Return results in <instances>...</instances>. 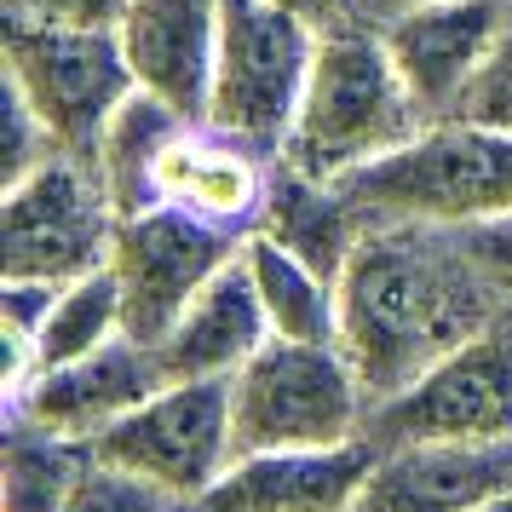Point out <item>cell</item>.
Segmentation results:
<instances>
[{
    "mask_svg": "<svg viewBox=\"0 0 512 512\" xmlns=\"http://www.w3.org/2000/svg\"><path fill=\"white\" fill-rule=\"evenodd\" d=\"M507 317V294L443 225H369L340 271V351L369 392H403L438 357Z\"/></svg>",
    "mask_w": 512,
    "mask_h": 512,
    "instance_id": "1",
    "label": "cell"
},
{
    "mask_svg": "<svg viewBox=\"0 0 512 512\" xmlns=\"http://www.w3.org/2000/svg\"><path fill=\"white\" fill-rule=\"evenodd\" d=\"M420 127H426V110L392 64L380 29L346 18V24H328L317 41L300 116L288 127L277 162L300 167L311 179H346L357 167L403 150Z\"/></svg>",
    "mask_w": 512,
    "mask_h": 512,
    "instance_id": "2",
    "label": "cell"
},
{
    "mask_svg": "<svg viewBox=\"0 0 512 512\" xmlns=\"http://www.w3.org/2000/svg\"><path fill=\"white\" fill-rule=\"evenodd\" d=\"M369 225H443L466 231L512 213V133L466 116L426 121L415 139L334 179Z\"/></svg>",
    "mask_w": 512,
    "mask_h": 512,
    "instance_id": "3",
    "label": "cell"
},
{
    "mask_svg": "<svg viewBox=\"0 0 512 512\" xmlns=\"http://www.w3.org/2000/svg\"><path fill=\"white\" fill-rule=\"evenodd\" d=\"M317 41H323V24H311L305 12L282 6V0H225L213 93L202 121L213 133L277 162L288 127L300 116Z\"/></svg>",
    "mask_w": 512,
    "mask_h": 512,
    "instance_id": "4",
    "label": "cell"
},
{
    "mask_svg": "<svg viewBox=\"0 0 512 512\" xmlns=\"http://www.w3.org/2000/svg\"><path fill=\"white\" fill-rule=\"evenodd\" d=\"M369 392L340 346L282 340L265 346L231 374V443L236 455L259 449H323L363 438Z\"/></svg>",
    "mask_w": 512,
    "mask_h": 512,
    "instance_id": "5",
    "label": "cell"
},
{
    "mask_svg": "<svg viewBox=\"0 0 512 512\" xmlns=\"http://www.w3.org/2000/svg\"><path fill=\"white\" fill-rule=\"evenodd\" d=\"M121 213L98 167L75 150H58L47 162L6 185L0 202V277L35 282H81L104 271L116 254Z\"/></svg>",
    "mask_w": 512,
    "mask_h": 512,
    "instance_id": "6",
    "label": "cell"
},
{
    "mask_svg": "<svg viewBox=\"0 0 512 512\" xmlns=\"http://www.w3.org/2000/svg\"><path fill=\"white\" fill-rule=\"evenodd\" d=\"M6 81L35 104L52 139L93 156L104 121L139 81L127 70L116 29H64V24H18L6 18Z\"/></svg>",
    "mask_w": 512,
    "mask_h": 512,
    "instance_id": "7",
    "label": "cell"
},
{
    "mask_svg": "<svg viewBox=\"0 0 512 512\" xmlns=\"http://www.w3.org/2000/svg\"><path fill=\"white\" fill-rule=\"evenodd\" d=\"M380 449L392 443H507L512 438V323L472 334L438 357L403 392L380 397L363 426Z\"/></svg>",
    "mask_w": 512,
    "mask_h": 512,
    "instance_id": "8",
    "label": "cell"
},
{
    "mask_svg": "<svg viewBox=\"0 0 512 512\" xmlns=\"http://www.w3.org/2000/svg\"><path fill=\"white\" fill-rule=\"evenodd\" d=\"M242 248H248L242 231L213 225V219L179 208V202H150V208L127 213L116 225V254H110L121 305H127V334L156 346L167 328L179 323V311Z\"/></svg>",
    "mask_w": 512,
    "mask_h": 512,
    "instance_id": "9",
    "label": "cell"
},
{
    "mask_svg": "<svg viewBox=\"0 0 512 512\" xmlns=\"http://www.w3.org/2000/svg\"><path fill=\"white\" fill-rule=\"evenodd\" d=\"M93 455L139 472L196 507L236 461L231 380H162L133 415H121L110 432H98Z\"/></svg>",
    "mask_w": 512,
    "mask_h": 512,
    "instance_id": "10",
    "label": "cell"
},
{
    "mask_svg": "<svg viewBox=\"0 0 512 512\" xmlns=\"http://www.w3.org/2000/svg\"><path fill=\"white\" fill-rule=\"evenodd\" d=\"M507 24L512 0H415L374 29L392 52V64L403 70L415 104L426 110V121H438L461 110L466 87L478 81L489 52L501 47Z\"/></svg>",
    "mask_w": 512,
    "mask_h": 512,
    "instance_id": "11",
    "label": "cell"
},
{
    "mask_svg": "<svg viewBox=\"0 0 512 512\" xmlns=\"http://www.w3.org/2000/svg\"><path fill=\"white\" fill-rule=\"evenodd\" d=\"M380 443L363 438L323 449H259L236 455L225 478L196 501V512H357Z\"/></svg>",
    "mask_w": 512,
    "mask_h": 512,
    "instance_id": "12",
    "label": "cell"
},
{
    "mask_svg": "<svg viewBox=\"0 0 512 512\" xmlns=\"http://www.w3.org/2000/svg\"><path fill=\"white\" fill-rule=\"evenodd\" d=\"M162 380L167 374H162L156 346H144L133 334H116L110 346L87 351V357H75V363L41 369L18 403H6V415L29 420V426H41V432H58V438L93 443L98 432H110L121 415H133Z\"/></svg>",
    "mask_w": 512,
    "mask_h": 512,
    "instance_id": "13",
    "label": "cell"
},
{
    "mask_svg": "<svg viewBox=\"0 0 512 512\" xmlns=\"http://www.w3.org/2000/svg\"><path fill=\"white\" fill-rule=\"evenodd\" d=\"M219 12L225 0H127L116 24L133 81L144 93L167 98L173 110H185L190 121L208 116Z\"/></svg>",
    "mask_w": 512,
    "mask_h": 512,
    "instance_id": "14",
    "label": "cell"
},
{
    "mask_svg": "<svg viewBox=\"0 0 512 512\" xmlns=\"http://www.w3.org/2000/svg\"><path fill=\"white\" fill-rule=\"evenodd\" d=\"M512 489L507 443H392L380 449L357 512H472Z\"/></svg>",
    "mask_w": 512,
    "mask_h": 512,
    "instance_id": "15",
    "label": "cell"
},
{
    "mask_svg": "<svg viewBox=\"0 0 512 512\" xmlns=\"http://www.w3.org/2000/svg\"><path fill=\"white\" fill-rule=\"evenodd\" d=\"M265 340H271L265 305L248 277V259L236 254L156 340V357L167 380H231Z\"/></svg>",
    "mask_w": 512,
    "mask_h": 512,
    "instance_id": "16",
    "label": "cell"
},
{
    "mask_svg": "<svg viewBox=\"0 0 512 512\" xmlns=\"http://www.w3.org/2000/svg\"><path fill=\"white\" fill-rule=\"evenodd\" d=\"M265 190H271V156L213 133L208 121L185 127L156 167V196L162 202H179V208L202 213L213 225H231L242 236L259 231Z\"/></svg>",
    "mask_w": 512,
    "mask_h": 512,
    "instance_id": "17",
    "label": "cell"
},
{
    "mask_svg": "<svg viewBox=\"0 0 512 512\" xmlns=\"http://www.w3.org/2000/svg\"><path fill=\"white\" fill-rule=\"evenodd\" d=\"M259 236H271L277 248L300 254L317 265L323 277L340 282L351 265L357 242L369 236V219L334 179H311L300 167L271 162V190H265V213H259Z\"/></svg>",
    "mask_w": 512,
    "mask_h": 512,
    "instance_id": "18",
    "label": "cell"
},
{
    "mask_svg": "<svg viewBox=\"0 0 512 512\" xmlns=\"http://www.w3.org/2000/svg\"><path fill=\"white\" fill-rule=\"evenodd\" d=\"M185 127H196V121L185 110H173L167 98L144 93V87H133L116 104V116L104 121V133H98L87 162L98 167V179H104V190H110V202H116L121 219L150 208V202H162L156 196V167H162L167 144L179 139Z\"/></svg>",
    "mask_w": 512,
    "mask_h": 512,
    "instance_id": "19",
    "label": "cell"
},
{
    "mask_svg": "<svg viewBox=\"0 0 512 512\" xmlns=\"http://www.w3.org/2000/svg\"><path fill=\"white\" fill-rule=\"evenodd\" d=\"M248 277L259 288L265 323L282 340H317V346H340V282L323 277L317 265H305L300 254L277 248L271 236H248Z\"/></svg>",
    "mask_w": 512,
    "mask_h": 512,
    "instance_id": "20",
    "label": "cell"
},
{
    "mask_svg": "<svg viewBox=\"0 0 512 512\" xmlns=\"http://www.w3.org/2000/svg\"><path fill=\"white\" fill-rule=\"evenodd\" d=\"M87 466H93V443L58 438V432H41L29 420L6 415L0 512H64Z\"/></svg>",
    "mask_w": 512,
    "mask_h": 512,
    "instance_id": "21",
    "label": "cell"
},
{
    "mask_svg": "<svg viewBox=\"0 0 512 512\" xmlns=\"http://www.w3.org/2000/svg\"><path fill=\"white\" fill-rule=\"evenodd\" d=\"M116 334H127V305H121L116 271L104 265L93 277L58 288L52 317H47V328H41V369L75 363V357H87V351L110 346Z\"/></svg>",
    "mask_w": 512,
    "mask_h": 512,
    "instance_id": "22",
    "label": "cell"
},
{
    "mask_svg": "<svg viewBox=\"0 0 512 512\" xmlns=\"http://www.w3.org/2000/svg\"><path fill=\"white\" fill-rule=\"evenodd\" d=\"M64 512H190V501H179V495H167L162 484H150L139 472H127V466L93 455V466L81 472V484H75Z\"/></svg>",
    "mask_w": 512,
    "mask_h": 512,
    "instance_id": "23",
    "label": "cell"
},
{
    "mask_svg": "<svg viewBox=\"0 0 512 512\" xmlns=\"http://www.w3.org/2000/svg\"><path fill=\"white\" fill-rule=\"evenodd\" d=\"M58 150H64V144L52 139L47 121L35 116V104L6 81V185H18L24 173H35V167L47 162V156H58Z\"/></svg>",
    "mask_w": 512,
    "mask_h": 512,
    "instance_id": "24",
    "label": "cell"
},
{
    "mask_svg": "<svg viewBox=\"0 0 512 512\" xmlns=\"http://www.w3.org/2000/svg\"><path fill=\"white\" fill-rule=\"evenodd\" d=\"M455 116L484 121V127H507L512 133V24H507V35H501V47L489 52V64L478 70V81L466 87Z\"/></svg>",
    "mask_w": 512,
    "mask_h": 512,
    "instance_id": "25",
    "label": "cell"
},
{
    "mask_svg": "<svg viewBox=\"0 0 512 512\" xmlns=\"http://www.w3.org/2000/svg\"><path fill=\"white\" fill-rule=\"evenodd\" d=\"M18 24H64V29H116L127 0H0Z\"/></svg>",
    "mask_w": 512,
    "mask_h": 512,
    "instance_id": "26",
    "label": "cell"
},
{
    "mask_svg": "<svg viewBox=\"0 0 512 512\" xmlns=\"http://www.w3.org/2000/svg\"><path fill=\"white\" fill-rule=\"evenodd\" d=\"M466 248H472V259L489 271V282L507 294V311H512V213H501V219H484V225H466Z\"/></svg>",
    "mask_w": 512,
    "mask_h": 512,
    "instance_id": "27",
    "label": "cell"
},
{
    "mask_svg": "<svg viewBox=\"0 0 512 512\" xmlns=\"http://www.w3.org/2000/svg\"><path fill=\"white\" fill-rule=\"evenodd\" d=\"M282 6H294V12H305L311 24H346L351 18V0H282Z\"/></svg>",
    "mask_w": 512,
    "mask_h": 512,
    "instance_id": "28",
    "label": "cell"
},
{
    "mask_svg": "<svg viewBox=\"0 0 512 512\" xmlns=\"http://www.w3.org/2000/svg\"><path fill=\"white\" fill-rule=\"evenodd\" d=\"M403 6H415V0H351V18H357V24H386Z\"/></svg>",
    "mask_w": 512,
    "mask_h": 512,
    "instance_id": "29",
    "label": "cell"
},
{
    "mask_svg": "<svg viewBox=\"0 0 512 512\" xmlns=\"http://www.w3.org/2000/svg\"><path fill=\"white\" fill-rule=\"evenodd\" d=\"M472 512H512V489H501V495H489V501H478Z\"/></svg>",
    "mask_w": 512,
    "mask_h": 512,
    "instance_id": "30",
    "label": "cell"
},
{
    "mask_svg": "<svg viewBox=\"0 0 512 512\" xmlns=\"http://www.w3.org/2000/svg\"><path fill=\"white\" fill-rule=\"evenodd\" d=\"M190 512H196V507H190Z\"/></svg>",
    "mask_w": 512,
    "mask_h": 512,
    "instance_id": "31",
    "label": "cell"
}]
</instances>
